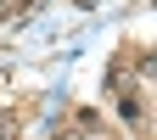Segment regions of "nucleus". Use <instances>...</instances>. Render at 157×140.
<instances>
[{
  "instance_id": "nucleus-1",
  "label": "nucleus",
  "mask_w": 157,
  "mask_h": 140,
  "mask_svg": "<svg viewBox=\"0 0 157 140\" xmlns=\"http://www.w3.org/2000/svg\"><path fill=\"white\" fill-rule=\"evenodd\" d=\"M146 73H157V56H146Z\"/></svg>"
},
{
  "instance_id": "nucleus-2",
  "label": "nucleus",
  "mask_w": 157,
  "mask_h": 140,
  "mask_svg": "<svg viewBox=\"0 0 157 140\" xmlns=\"http://www.w3.org/2000/svg\"><path fill=\"white\" fill-rule=\"evenodd\" d=\"M0 140H11V129H6V123H0Z\"/></svg>"
}]
</instances>
